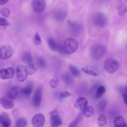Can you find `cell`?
Here are the masks:
<instances>
[{"mask_svg": "<svg viewBox=\"0 0 127 127\" xmlns=\"http://www.w3.org/2000/svg\"><path fill=\"white\" fill-rule=\"evenodd\" d=\"M26 68L27 73L29 75L33 74L35 73L37 70L35 65L32 63L28 64Z\"/></svg>", "mask_w": 127, "mask_h": 127, "instance_id": "484cf974", "label": "cell"}, {"mask_svg": "<svg viewBox=\"0 0 127 127\" xmlns=\"http://www.w3.org/2000/svg\"><path fill=\"white\" fill-rule=\"evenodd\" d=\"M107 16L103 13H97L94 16L93 23L97 27L99 28L105 27L107 25Z\"/></svg>", "mask_w": 127, "mask_h": 127, "instance_id": "277c9868", "label": "cell"}, {"mask_svg": "<svg viewBox=\"0 0 127 127\" xmlns=\"http://www.w3.org/2000/svg\"><path fill=\"white\" fill-rule=\"evenodd\" d=\"M9 25V23L6 19L0 17V26H8Z\"/></svg>", "mask_w": 127, "mask_h": 127, "instance_id": "d590c367", "label": "cell"}, {"mask_svg": "<svg viewBox=\"0 0 127 127\" xmlns=\"http://www.w3.org/2000/svg\"><path fill=\"white\" fill-rule=\"evenodd\" d=\"M122 97L124 103L127 105V86H126L124 89V91L122 94Z\"/></svg>", "mask_w": 127, "mask_h": 127, "instance_id": "e575fe53", "label": "cell"}, {"mask_svg": "<svg viewBox=\"0 0 127 127\" xmlns=\"http://www.w3.org/2000/svg\"><path fill=\"white\" fill-rule=\"evenodd\" d=\"M105 91V87L103 86H98L96 89L94 95L95 99H98L101 97Z\"/></svg>", "mask_w": 127, "mask_h": 127, "instance_id": "d6986e66", "label": "cell"}, {"mask_svg": "<svg viewBox=\"0 0 127 127\" xmlns=\"http://www.w3.org/2000/svg\"><path fill=\"white\" fill-rule=\"evenodd\" d=\"M118 14L120 16L125 15L127 12V6L124 3L119 4L117 8Z\"/></svg>", "mask_w": 127, "mask_h": 127, "instance_id": "ffe728a7", "label": "cell"}, {"mask_svg": "<svg viewBox=\"0 0 127 127\" xmlns=\"http://www.w3.org/2000/svg\"><path fill=\"white\" fill-rule=\"evenodd\" d=\"M67 12L65 10L59 9L56 11L54 14V17L56 20L59 21H62L65 18Z\"/></svg>", "mask_w": 127, "mask_h": 127, "instance_id": "2e32d148", "label": "cell"}, {"mask_svg": "<svg viewBox=\"0 0 127 127\" xmlns=\"http://www.w3.org/2000/svg\"><path fill=\"white\" fill-rule=\"evenodd\" d=\"M18 87L14 86L10 89L6 95L10 98L13 100L16 98L18 94Z\"/></svg>", "mask_w": 127, "mask_h": 127, "instance_id": "e0dca14e", "label": "cell"}, {"mask_svg": "<svg viewBox=\"0 0 127 127\" xmlns=\"http://www.w3.org/2000/svg\"><path fill=\"white\" fill-rule=\"evenodd\" d=\"M16 72L18 79L21 82L25 81L27 77L26 67L25 66L19 65L16 69Z\"/></svg>", "mask_w": 127, "mask_h": 127, "instance_id": "9c48e42d", "label": "cell"}, {"mask_svg": "<svg viewBox=\"0 0 127 127\" xmlns=\"http://www.w3.org/2000/svg\"><path fill=\"white\" fill-rule=\"evenodd\" d=\"M59 83V80L57 78L52 79L50 82V86L52 88H56L58 86Z\"/></svg>", "mask_w": 127, "mask_h": 127, "instance_id": "4dcf8cb0", "label": "cell"}, {"mask_svg": "<svg viewBox=\"0 0 127 127\" xmlns=\"http://www.w3.org/2000/svg\"><path fill=\"white\" fill-rule=\"evenodd\" d=\"M27 122L25 118H21L18 119L15 123V127H26Z\"/></svg>", "mask_w": 127, "mask_h": 127, "instance_id": "4316f807", "label": "cell"}, {"mask_svg": "<svg viewBox=\"0 0 127 127\" xmlns=\"http://www.w3.org/2000/svg\"><path fill=\"white\" fill-rule=\"evenodd\" d=\"M88 104L87 99L84 97H81L74 103V106L78 109L83 110L87 106Z\"/></svg>", "mask_w": 127, "mask_h": 127, "instance_id": "5bb4252c", "label": "cell"}, {"mask_svg": "<svg viewBox=\"0 0 127 127\" xmlns=\"http://www.w3.org/2000/svg\"><path fill=\"white\" fill-rule=\"evenodd\" d=\"M37 62L39 67L41 68H44L46 66V63L44 59L41 57H38L37 59Z\"/></svg>", "mask_w": 127, "mask_h": 127, "instance_id": "f1b7e54d", "label": "cell"}, {"mask_svg": "<svg viewBox=\"0 0 127 127\" xmlns=\"http://www.w3.org/2000/svg\"><path fill=\"white\" fill-rule=\"evenodd\" d=\"M32 6L35 12L40 13L43 11L46 8V2L44 0H32Z\"/></svg>", "mask_w": 127, "mask_h": 127, "instance_id": "52a82bcc", "label": "cell"}, {"mask_svg": "<svg viewBox=\"0 0 127 127\" xmlns=\"http://www.w3.org/2000/svg\"><path fill=\"white\" fill-rule=\"evenodd\" d=\"M81 70L83 72L92 76H96L97 75V74L95 72L84 68H82Z\"/></svg>", "mask_w": 127, "mask_h": 127, "instance_id": "836d02e7", "label": "cell"}, {"mask_svg": "<svg viewBox=\"0 0 127 127\" xmlns=\"http://www.w3.org/2000/svg\"><path fill=\"white\" fill-rule=\"evenodd\" d=\"M82 116L79 115L74 120L71 122L68 127H76L81 119Z\"/></svg>", "mask_w": 127, "mask_h": 127, "instance_id": "83f0119b", "label": "cell"}, {"mask_svg": "<svg viewBox=\"0 0 127 127\" xmlns=\"http://www.w3.org/2000/svg\"><path fill=\"white\" fill-rule=\"evenodd\" d=\"M60 95L63 97H66L70 96L71 94L67 91H64L60 93Z\"/></svg>", "mask_w": 127, "mask_h": 127, "instance_id": "8d00e7d4", "label": "cell"}, {"mask_svg": "<svg viewBox=\"0 0 127 127\" xmlns=\"http://www.w3.org/2000/svg\"><path fill=\"white\" fill-rule=\"evenodd\" d=\"M45 118L41 113L36 114L33 117L32 123L34 127H42L45 122Z\"/></svg>", "mask_w": 127, "mask_h": 127, "instance_id": "30bf717a", "label": "cell"}, {"mask_svg": "<svg viewBox=\"0 0 127 127\" xmlns=\"http://www.w3.org/2000/svg\"><path fill=\"white\" fill-rule=\"evenodd\" d=\"M33 86V83L32 82L29 81L24 87L21 89V92L26 97L29 98L32 93Z\"/></svg>", "mask_w": 127, "mask_h": 127, "instance_id": "4fadbf2b", "label": "cell"}, {"mask_svg": "<svg viewBox=\"0 0 127 127\" xmlns=\"http://www.w3.org/2000/svg\"><path fill=\"white\" fill-rule=\"evenodd\" d=\"M47 43L50 49L53 51L57 50V45L55 40L52 38H49L47 39Z\"/></svg>", "mask_w": 127, "mask_h": 127, "instance_id": "cb8c5ba5", "label": "cell"}, {"mask_svg": "<svg viewBox=\"0 0 127 127\" xmlns=\"http://www.w3.org/2000/svg\"><path fill=\"white\" fill-rule=\"evenodd\" d=\"M22 60L24 62L28 65L32 64L33 58L30 53L28 52L24 53L23 56Z\"/></svg>", "mask_w": 127, "mask_h": 127, "instance_id": "44dd1931", "label": "cell"}, {"mask_svg": "<svg viewBox=\"0 0 127 127\" xmlns=\"http://www.w3.org/2000/svg\"><path fill=\"white\" fill-rule=\"evenodd\" d=\"M78 46L77 42L74 39L68 38L64 41L62 47L65 53L71 54L75 52L77 49Z\"/></svg>", "mask_w": 127, "mask_h": 127, "instance_id": "6da1fadb", "label": "cell"}, {"mask_svg": "<svg viewBox=\"0 0 127 127\" xmlns=\"http://www.w3.org/2000/svg\"><path fill=\"white\" fill-rule=\"evenodd\" d=\"M107 122L106 116L104 114L100 115L97 119V123L98 125L100 127H103L106 124Z\"/></svg>", "mask_w": 127, "mask_h": 127, "instance_id": "603a6c76", "label": "cell"}, {"mask_svg": "<svg viewBox=\"0 0 127 127\" xmlns=\"http://www.w3.org/2000/svg\"><path fill=\"white\" fill-rule=\"evenodd\" d=\"M8 0H0V5H3L7 3Z\"/></svg>", "mask_w": 127, "mask_h": 127, "instance_id": "74e56055", "label": "cell"}, {"mask_svg": "<svg viewBox=\"0 0 127 127\" xmlns=\"http://www.w3.org/2000/svg\"><path fill=\"white\" fill-rule=\"evenodd\" d=\"M119 66L118 61L113 58H110L107 60L104 64L105 70L108 73H113L117 70Z\"/></svg>", "mask_w": 127, "mask_h": 127, "instance_id": "3957f363", "label": "cell"}, {"mask_svg": "<svg viewBox=\"0 0 127 127\" xmlns=\"http://www.w3.org/2000/svg\"><path fill=\"white\" fill-rule=\"evenodd\" d=\"M13 53V49L10 46L3 45L0 49V58L3 60H7L11 56Z\"/></svg>", "mask_w": 127, "mask_h": 127, "instance_id": "8992f818", "label": "cell"}, {"mask_svg": "<svg viewBox=\"0 0 127 127\" xmlns=\"http://www.w3.org/2000/svg\"><path fill=\"white\" fill-rule=\"evenodd\" d=\"M0 13L3 16L8 17L10 14V11L7 8L4 7L0 10Z\"/></svg>", "mask_w": 127, "mask_h": 127, "instance_id": "1f68e13d", "label": "cell"}, {"mask_svg": "<svg viewBox=\"0 0 127 127\" xmlns=\"http://www.w3.org/2000/svg\"><path fill=\"white\" fill-rule=\"evenodd\" d=\"M0 123L4 127H9L10 126L11 121L7 113L3 112L0 114Z\"/></svg>", "mask_w": 127, "mask_h": 127, "instance_id": "9a60e30c", "label": "cell"}, {"mask_svg": "<svg viewBox=\"0 0 127 127\" xmlns=\"http://www.w3.org/2000/svg\"><path fill=\"white\" fill-rule=\"evenodd\" d=\"M115 127H126L125 121L122 117L119 116L116 117L114 121Z\"/></svg>", "mask_w": 127, "mask_h": 127, "instance_id": "ac0fdd59", "label": "cell"}, {"mask_svg": "<svg viewBox=\"0 0 127 127\" xmlns=\"http://www.w3.org/2000/svg\"><path fill=\"white\" fill-rule=\"evenodd\" d=\"M14 70L11 67L0 70V78L5 80L11 78L13 76Z\"/></svg>", "mask_w": 127, "mask_h": 127, "instance_id": "8fae6325", "label": "cell"}, {"mask_svg": "<svg viewBox=\"0 0 127 127\" xmlns=\"http://www.w3.org/2000/svg\"><path fill=\"white\" fill-rule=\"evenodd\" d=\"M106 52L105 47L103 45L97 44L94 46L90 51L91 55L92 58L98 60L102 58Z\"/></svg>", "mask_w": 127, "mask_h": 127, "instance_id": "7a4b0ae2", "label": "cell"}, {"mask_svg": "<svg viewBox=\"0 0 127 127\" xmlns=\"http://www.w3.org/2000/svg\"><path fill=\"white\" fill-rule=\"evenodd\" d=\"M83 110V114L87 118L91 117L94 111L93 108L91 106H87Z\"/></svg>", "mask_w": 127, "mask_h": 127, "instance_id": "d4e9b609", "label": "cell"}, {"mask_svg": "<svg viewBox=\"0 0 127 127\" xmlns=\"http://www.w3.org/2000/svg\"><path fill=\"white\" fill-rule=\"evenodd\" d=\"M0 104L6 109L12 108L14 106L13 100L9 98L7 95L0 98Z\"/></svg>", "mask_w": 127, "mask_h": 127, "instance_id": "7c38bea8", "label": "cell"}, {"mask_svg": "<svg viewBox=\"0 0 127 127\" xmlns=\"http://www.w3.org/2000/svg\"><path fill=\"white\" fill-rule=\"evenodd\" d=\"M42 87L39 86L36 88L33 94L32 98V103L35 107H38L40 104L42 96Z\"/></svg>", "mask_w": 127, "mask_h": 127, "instance_id": "ba28073f", "label": "cell"}, {"mask_svg": "<svg viewBox=\"0 0 127 127\" xmlns=\"http://www.w3.org/2000/svg\"><path fill=\"white\" fill-rule=\"evenodd\" d=\"M33 41L34 44L36 45H39L41 43V39L37 33H36L34 36Z\"/></svg>", "mask_w": 127, "mask_h": 127, "instance_id": "d6a6232c", "label": "cell"}, {"mask_svg": "<svg viewBox=\"0 0 127 127\" xmlns=\"http://www.w3.org/2000/svg\"><path fill=\"white\" fill-rule=\"evenodd\" d=\"M50 116V124L51 127H58L62 124V121L57 111L55 110L49 113Z\"/></svg>", "mask_w": 127, "mask_h": 127, "instance_id": "5b68a950", "label": "cell"}, {"mask_svg": "<svg viewBox=\"0 0 127 127\" xmlns=\"http://www.w3.org/2000/svg\"><path fill=\"white\" fill-rule=\"evenodd\" d=\"M64 80L66 84L67 85H69L72 82V79L71 77L68 73L65 74L63 77Z\"/></svg>", "mask_w": 127, "mask_h": 127, "instance_id": "f546056e", "label": "cell"}, {"mask_svg": "<svg viewBox=\"0 0 127 127\" xmlns=\"http://www.w3.org/2000/svg\"><path fill=\"white\" fill-rule=\"evenodd\" d=\"M69 68L71 73L74 76L78 77L81 76V71L77 67L71 64L69 66Z\"/></svg>", "mask_w": 127, "mask_h": 127, "instance_id": "7402d4cb", "label": "cell"}]
</instances>
